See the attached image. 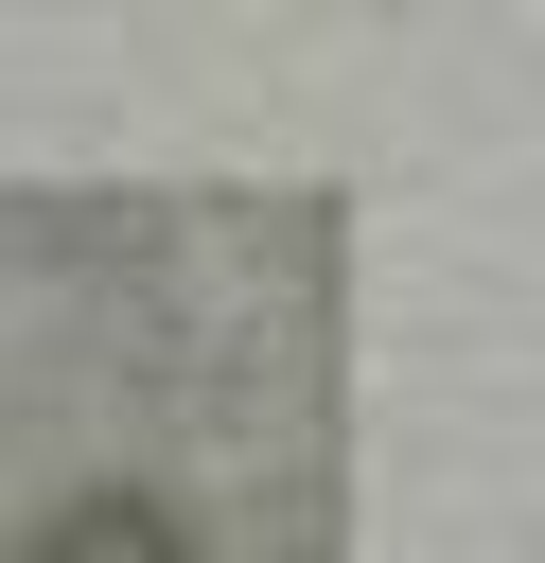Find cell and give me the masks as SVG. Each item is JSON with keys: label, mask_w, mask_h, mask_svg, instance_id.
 <instances>
[{"label": "cell", "mask_w": 545, "mask_h": 563, "mask_svg": "<svg viewBox=\"0 0 545 563\" xmlns=\"http://www.w3.org/2000/svg\"><path fill=\"white\" fill-rule=\"evenodd\" d=\"M35 563H193V545H176L158 493H70V510L35 528Z\"/></svg>", "instance_id": "1"}]
</instances>
